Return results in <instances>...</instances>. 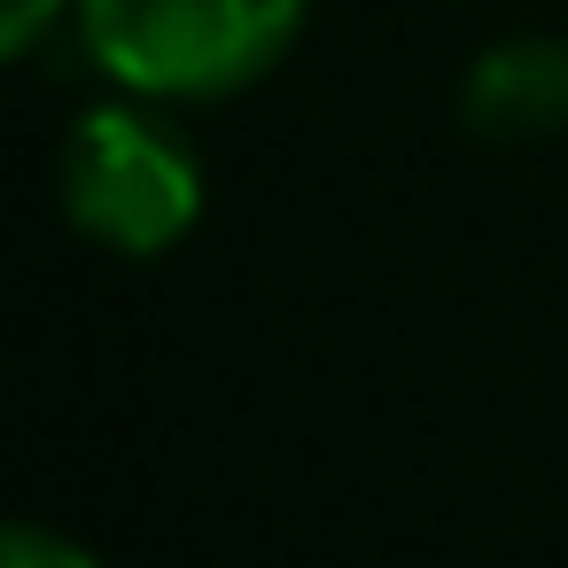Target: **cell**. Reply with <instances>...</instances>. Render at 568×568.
Here are the masks:
<instances>
[{
    "label": "cell",
    "instance_id": "cell-5",
    "mask_svg": "<svg viewBox=\"0 0 568 568\" xmlns=\"http://www.w3.org/2000/svg\"><path fill=\"white\" fill-rule=\"evenodd\" d=\"M63 17H79V0H0V55H40V40L63 32Z\"/></svg>",
    "mask_w": 568,
    "mask_h": 568
},
{
    "label": "cell",
    "instance_id": "cell-3",
    "mask_svg": "<svg viewBox=\"0 0 568 568\" xmlns=\"http://www.w3.org/2000/svg\"><path fill=\"white\" fill-rule=\"evenodd\" d=\"M459 118L483 141H545L552 125H568V48L537 32L483 48L459 79Z\"/></svg>",
    "mask_w": 568,
    "mask_h": 568
},
{
    "label": "cell",
    "instance_id": "cell-2",
    "mask_svg": "<svg viewBox=\"0 0 568 568\" xmlns=\"http://www.w3.org/2000/svg\"><path fill=\"white\" fill-rule=\"evenodd\" d=\"M63 219L125 257H164L203 219V164L195 149L141 102H102L63 141Z\"/></svg>",
    "mask_w": 568,
    "mask_h": 568
},
{
    "label": "cell",
    "instance_id": "cell-4",
    "mask_svg": "<svg viewBox=\"0 0 568 568\" xmlns=\"http://www.w3.org/2000/svg\"><path fill=\"white\" fill-rule=\"evenodd\" d=\"M0 568H102L79 537L48 529V521H9V537H0Z\"/></svg>",
    "mask_w": 568,
    "mask_h": 568
},
{
    "label": "cell",
    "instance_id": "cell-1",
    "mask_svg": "<svg viewBox=\"0 0 568 568\" xmlns=\"http://www.w3.org/2000/svg\"><path fill=\"white\" fill-rule=\"evenodd\" d=\"M312 0H79L87 55L141 102H226L304 32Z\"/></svg>",
    "mask_w": 568,
    "mask_h": 568
}]
</instances>
